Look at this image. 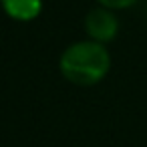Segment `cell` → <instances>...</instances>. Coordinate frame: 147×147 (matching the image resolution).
<instances>
[{
  "label": "cell",
  "mask_w": 147,
  "mask_h": 147,
  "mask_svg": "<svg viewBox=\"0 0 147 147\" xmlns=\"http://www.w3.org/2000/svg\"><path fill=\"white\" fill-rule=\"evenodd\" d=\"M83 26H85V34L89 40L101 42L105 47L109 42H113L121 30V22H119L117 14L109 8H103V6L91 8L85 16Z\"/></svg>",
  "instance_id": "obj_2"
},
{
  "label": "cell",
  "mask_w": 147,
  "mask_h": 147,
  "mask_svg": "<svg viewBox=\"0 0 147 147\" xmlns=\"http://www.w3.org/2000/svg\"><path fill=\"white\" fill-rule=\"evenodd\" d=\"M0 8L14 22H32L42 12V0H0Z\"/></svg>",
  "instance_id": "obj_3"
},
{
  "label": "cell",
  "mask_w": 147,
  "mask_h": 147,
  "mask_svg": "<svg viewBox=\"0 0 147 147\" xmlns=\"http://www.w3.org/2000/svg\"><path fill=\"white\" fill-rule=\"evenodd\" d=\"M95 2L103 8H109L113 12H119V10H127L131 6H135L139 0H95Z\"/></svg>",
  "instance_id": "obj_4"
},
{
  "label": "cell",
  "mask_w": 147,
  "mask_h": 147,
  "mask_svg": "<svg viewBox=\"0 0 147 147\" xmlns=\"http://www.w3.org/2000/svg\"><path fill=\"white\" fill-rule=\"evenodd\" d=\"M111 53L105 45L95 40L71 42L59 59L61 75L77 87H95L107 79L111 71Z\"/></svg>",
  "instance_id": "obj_1"
}]
</instances>
